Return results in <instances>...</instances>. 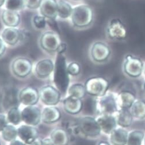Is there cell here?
<instances>
[{
  "label": "cell",
  "instance_id": "ee69618b",
  "mask_svg": "<svg viewBox=\"0 0 145 145\" xmlns=\"http://www.w3.org/2000/svg\"><path fill=\"white\" fill-rule=\"evenodd\" d=\"M143 72L144 73V75H145V64H144V66H143Z\"/></svg>",
  "mask_w": 145,
  "mask_h": 145
},
{
  "label": "cell",
  "instance_id": "8fae6325",
  "mask_svg": "<svg viewBox=\"0 0 145 145\" xmlns=\"http://www.w3.org/2000/svg\"><path fill=\"white\" fill-rule=\"evenodd\" d=\"M32 68V61L27 57H17L11 64V71L13 74L19 78H25L28 76L31 73Z\"/></svg>",
  "mask_w": 145,
  "mask_h": 145
},
{
  "label": "cell",
  "instance_id": "4316f807",
  "mask_svg": "<svg viewBox=\"0 0 145 145\" xmlns=\"http://www.w3.org/2000/svg\"><path fill=\"white\" fill-rule=\"evenodd\" d=\"M134 118L142 119L145 118V102L142 100L135 101L132 105L130 110Z\"/></svg>",
  "mask_w": 145,
  "mask_h": 145
},
{
  "label": "cell",
  "instance_id": "8d00e7d4",
  "mask_svg": "<svg viewBox=\"0 0 145 145\" xmlns=\"http://www.w3.org/2000/svg\"><path fill=\"white\" fill-rule=\"evenodd\" d=\"M7 50V44L3 41V40L0 37V57H1L5 53Z\"/></svg>",
  "mask_w": 145,
  "mask_h": 145
},
{
  "label": "cell",
  "instance_id": "7402d4cb",
  "mask_svg": "<svg viewBox=\"0 0 145 145\" xmlns=\"http://www.w3.org/2000/svg\"><path fill=\"white\" fill-rule=\"evenodd\" d=\"M128 135V131L124 128H116L110 134V142L112 145H126Z\"/></svg>",
  "mask_w": 145,
  "mask_h": 145
},
{
  "label": "cell",
  "instance_id": "603a6c76",
  "mask_svg": "<svg viewBox=\"0 0 145 145\" xmlns=\"http://www.w3.org/2000/svg\"><path fill=\"white\" fill-rule=\"evenodd\" d=\"M135 100V95L129 91H123L117 95V102L120 109L131 108Z\"/></svg>",
  "mask_w": 145,
  "mask_h": 145
},
{
  "label": "cell",
  "instance_id": "60d3db41",
  "mask_svg": "<svg viewBox=\"0 0 145 145\" xmlns=\"http://www.w3.org/2000/svg\"><path fill=\"white\" fill-rule=\"evenodd\" d=\"M98 145H110L109 143L106 141H101L99 142Z\"/></svg>",
  "mask_w": 145,
  "mask_h": 145
},
{
  "label": "cell",
  "instance_id": "7dc6e473",
  "mask_svg": "<svg viewBox=\"0 0 145 145\" xmlns=\"http://www.w3.org/2000/svg\"><path fill=\"white\" fill-rule=\"evenodd\" d=\"M0 145H1V143H0Z\"/></svg>",
  "mask_w": 145,
  "mask_h": 145
},
{
  "label": "cell",
  "instance_id": "7c38bea8",
  "mask_svg": "<svg viewBox=\"0 0 145 145\" xmlns=\"http://www.w3.org/2000/svg\"><path fill=\"white\" fill-rule=\"evenodd\" d=\"M21 115L22 121L30 126H36L42 120L41 110L35 105L26 106L21 111Z\"/></svg>",
  "mask_w": 145,
  "mask_h": 145
},
{
  "label": "cell",
  "instance_id": "9a60e30c",
  "mask_svg": "<svg viewBox=\"0 0 145 145\" xmlns=\"http://www.w3.org/2000/svg\"><path fill=\"white\" fill-rule=\"evenodd\" d=\"M54 69V63L52 60L44 59L39 61L35 67V74L40 79H45L49 77Z\"/></svg>",
  "mask_w": 145,
  "mask_h": 145
},
{
  "label": "cell",
  "instance_id": "7bdbcfd3",
  "mask_svg": "<svg viewBox=\"0 0 145 145\" xmlns=\"http://www.w3.org/2000/svg\"><path fill=\"white\" fill-rule=\"evenodd\" d=\"M6 0H0V8L4 6Z\"/></svg>",
  "mask_w": 145,
  "mask_h": 145
},
{
  "label": "cell",
  "instance_id": "e0dca14e",
  "mask_svg": "<svg viewBox=\"0 0 145 145\" xmlns=\"http://www.w3.org/2000/svg\"><path fill=\"white\" fill-rule=\"evenodd\" d=\"M96 119L100 125L102 131L106 134L110 135L117 128L116 118L113 115H100Z\"/></svg>",
  "mask_w": 145,
  "mask_h": 145
},
{
  "label": "cell",
  "instance_id": "277c9868",
  "mask_svg": "<svg viewBox=\"0 0 145 145\" xmlns=\"http://www.w3.org/2000/svg\"><path fill=\"white\" fill-rule=\"evenodd\" d=\"M127 29L122 20L119 18H113L109 20L106 28L108 39L115 41H123L127 37Z\"/></svg>",
  "mask_w": 145,
  "mask_h": 145
},
{
  "label": "cell",
  "instance_id": "5bb4252c",
  "mask_svg": "<svg viewBox=\"0 0 145 145\" xmlns=\"http://www.w3.org/2000/svg\"><path fill=\"white\" fill-rule=\"evenodd\" d=\"M18 137L23 142L30 145L38 138V129L32 126L22 125L17 128Z\"/></svg>",
  "mask_w": 145,
  "mask_h": 145
},
{
  "label": "cell",
  "instance_id": "f546056e",
  "mask_svg": "<svg viewBox=\"0 0 145 145\" xmlns=\"http://www.w3.org/2000/svg\"><path fill=\"white\" fill-rule=\"evenodd\" d=\"M1 136L3 139L8 142H11L16 139L18 137L17 129L15 126L8 124L1 131Z\"/></svg>",
  "mask_w": 145,
  "mask_h": 145
},
{
  "label": "cell",
  "instance_id": "83f0119b",
  "mask_svg": "<svg viewBox=\"0 0 145 145\" xmlns=\"http://www.w3.org/2000/svg\"><path fill=\"white\" fill-rule=\"evenodd\" d=\"M67 93L69 96L82 99L86 93L85 86L80 83H76L69 86Z\"/></svg>",
  "mask_w": 145,
  "mask_h": 145
},
{
  "label": "cell",
  "instance_id": "d590c367",
  "mask_svg": "<svg viewBox=\"0 0 145 145\" xmlns=\"http://www.w3.org/2000/svg\"><path fill=\"white\" fill-rule=\"evenodd\" d=\"M8 125L7 116L3 114H0V133Z\"/></svg>",
  "mask_w": 145,
  "mask_h": 145
},
{
  "label": "cell",
  "instance_id": "5b68a950",
  "mask_svg": "<svg viewBox=\"0 0 145 145\" xmlns=\"http://www.w3.org/2000/svg\"><path fill=\"white\" fill-rule=\"evenodd\" d=\"M84 86L87 93L100 98L108 92L109 82L103 77H92L86 80Z\"/></svg>",
  "mask_w": 145,
  "mask_h": 145
},
{
  "label": "cell",
  "instance_id": "3957f363",
  "mask_svg": "<svg viewBox=\"0 0 145 145\" xmlns=\"http://www.w3.org/2000/svg\"><path fill=\"white\" fill-rule=\"evenodd\" d=\"M96 110L100 115H113L120 110L117 102V95L107 92L99 98L96 103Z\"/></svg>",
  "mask_w": 145,
  "mask_h": 145
},
{
  "label": "cell",
  "instance_id": "836d02e7",
  "mask_svg": "<svg viewBox=\"0 0 145 145\" xmlns=\"http://www.w3.org/2000/svg\"><path fill=\"white\" fill-rule=\"evenodd\" d=\"M68 73L70 75L76 76L78 75L81 72V65L76 61H72L69 63L67 66Z\"/></svg>",
  "mask_w": 145,
  "mask_h": 145
},
{
  "label": "cell",
  "instance_id": "8992f818",
  "mask_svg": "<svg viewBox=\"0 0 145 145\" xmlns=\"http://www.w3.org/2000/svg\"><path fill=\"white\" fill-rule=\"evenodd\" d=\"M61 42L59 35L54 31H45L39 39V44L42 50L49 54L57 53Z\"/></svg>",
  "mask_w": 145,
  "mask_h": 145
},
{
  "label": "cell",
  "instance_id": "6da1fadb",
  "mask_svg": "<svg viewBox=\"0 0 145 145\" xmlns=\"http://www.w3.org/2000/svg\"><path fill=\"white\" fill-rule=\"evenodd\" d=\"M67 66L66 59L63 54H57L53 71V82L63 95L67 92L70 81Z\"/></svg>",
  "mask_w": 145,
  "mask_h": 145
},
{
  "label": "cell",
  "instance_id": "1f68e13d",
  "mask_svg": "<svg viewBox=\"0 0 145 145\" xmlns=\"http://www.w3.org/2000/svg\"><path fill=\"white\" fill-rule=\"evenodd\" d=\"M4 7L8 10L19 12L25 8V0H6Z\"/></svg>",
  "mask_w": 145,
  "mask_h": 145
},
{
  "label": "cell",
  "instance_id": "4fadbf2b",
  "mask_svg": "<svg viewBox=\"0 0 145 145\" xmlns=\"http://www.w3.org/2000/svg\"><path fill=\"white\" fill-rule=\"evenodd\" d=\"M39 100V93L37 89L32 87L22 88L18 94V101L24 106L35 105Z\"/></svg>",
  "mask_w": 145,
  "mask_h": 145
},
{
  "label": "cell",
  "instance_id": "d6986e66",
  "mask_svg": "<svg viewBox=\"0 0 145 145\" xmlns=\"http://www.w3.org/2000/svg\"><path fill=\"white\" fill-rule=\"evenodd\" d=\"M63 107L67 113L71 115H76L82 110L83 102L80 99L69 95L63 101Z\"/></svg>",
  "mask_w": 145,
  "mask_h": 145
},
{
  "label": "cell",
  "instance_id": "44dd1931",
  "mask_svg": "<svg viewBox=\"0 0 145 145\" xmlns=\"http://www.w3.org/2000/svg\"><path fill=\"white\" fill-rule=\"evenodd\" d=\"M61 118L60 110L54 106H47L42 112V120L44 123L52 124L57 122Z\"/></svg>",
  "mask_w": 145,
  "mask_h": 145
},
{
  "label": "cell",
  "instance_id": "2e32d148",
  "mask_svg": "<svg viewBox=\"0 0 145 145\" xmlns=\"http://www.w3.org/2000/svg\"><path fill=\"white\" fill-rule=\"evenodd\" d=\"M39 12L47 20H56L58 17V1L57 0H43Z\"/></svg>",
  "mask_w": 145,
  "mask_h": 145
},
{
  "label": "cell",
  "instance_id": "f1b7e54d",
  "mask_svg": "<svg viewBox=\"0 0 145 145\" xmlns=\"http://www.w3.org/2000/svg\"><path fill=\"white\" fill-rule=\"evenodd\" d=\"M7 118L8 123L14 126L18 125L22 121L21 111L17 107H13L9 110Z\"/></svg>",
  "mask_w": 145,
  "mask_h": 145
},
{
  "label": "cell",
  "instance_id": "f6af8a7d",
  "mask_svg": "<svg viewBox=\"0 0 145 145\" xmlns=\"http://www.w3.org/2000/svg\"><path fill=\"white\" fill-rule=\"evenodd\" d=\"M143 88H144V91H145V82H144V85H143Z\"/></svg>",
  "mask_w": 145,
  "mask_h": 145
},
{
  "label": "cell",
  "instance_id": "52a82bcc",
  "mask_svg": "<svg viewBox=\"0 0 145 145\" xmlns=\"http://www.w3.org/2000/svg\"><path fill=\"white\" fill-rule=\"evenodd\" d=\"M78 128L85 136L90 138L98 137L102 132L98 120L90 116H84L79 119Z\"/></svg>",
  "mask_w": 145,
  "mask_h": 145
},
{
  "label": "cell",
  "instance_id": "74e56055",
  "mask_svg": "<svg viewBox=\"0 0 145 145\" xmlns=\"http://www.w3.org/2000/svg\"><path fill=\"white\" fill-rule=\"evenodd\" d=\"M67 48V46L66 43L62 42L58 48L57 54H63L66 51Z\"/></svg>",
  "mask_w": 145,
  "mask_h": 145
},
{
  "label": "cell",
  "instance_id": "9c48e42d",
  "mask_svg": "<svg viewBox=\"0 0 145 145\" xmlns=\"http://www.w3.org/2000/svg\"><path fill=\"white\" fill-rule=\"evenodd\" d=\"M143 66L142 60L138 57L127 55L125 57L123 64V71L131 78H136L140 76L143 72Z\"/></svg>",
  "mask_w": 145,
  "mask_h": 145
},
{
  "label": "cell",
  "instance_id": "ab89813d",
  "mask_svg": "<svg viewBox=\"0 0 145 145\" xmlns=\"http://www.w3.org/2000/svg\"><path fill=\"white\" fill-rule=\"evenodd\" d=\"M9 145H27L24 142H23L21 140H18V139H15L12 142H10Z\"/></svg>",
  "mask_w": 145,
  "mask_h": 145
},
{
  "label": "cell",
  "instance_id": "cb8c5ba5",
  "mask_svg": "<svg viewBox=\"0 0 145 145\" xmlns=\"http://www.w3.org/2000/svg\"><path fill=\"white\" fill-rule=\"evenodd\" d=\"M116 118L117 124L119 126L123 128H127L132 125L134 117L129 109L121 108L117 112V115Z\"/></svg>",
  "mask_w": 145,
  "mask_h": 145
},
{
  "label": "cell",
  "instance_id": "4dcf8cb0",
  "mask_svg": "<svg viewBox=\"0 0 145 145\" xmlns=\"http://www.w3.org/2000/svg\"><path fill=\"white\" fill-rule=\"evenodd\" d=\"M144 134L140 130H134L129 133L126 145H142Z\"/></svg>",
  "mask_w": 145,
  "mask_h": 145
},
{
  "label": "cell",
  "instance_id": "e575fe53",
  "mask_svg": "<svg viewBox=\"0 0 145 145\" xmlns=\"http://www.w3.org/2000/svg\"><path fill=\"white\" fill-rule=\"evenodd\" d=\"M43 0H25L26 7L31 10L39 9Z\"/></svg>",
  "mask_w": 145,
  "mask_h": 145
},
{
  "label": "cell",
  "instance_id": "7a4b0ae2",
  "mask_svg": "<svg viewBox=\"0 0 145 145\" xmlns=\"http://www.w3.org/2000/svg\"><path fill=\"white\" fill-rule=\"evenodd\" d=\"M70 20L74 28L80 29L87 28L93 22V10L87 4L77 5L72 9Z\"/></svg>",
  "mask_w": 145,
  "mask_h": 145
},
{
  "label": "cell",
  "instance_id": "b9f144b4",
  "mask_svg": "<svg viewBox=\"0 0 145 145\" xmlns=\"http://www.w3.org/2000/svg\"><path fill=\"white\" fill-rule=\"evenodd\" d=\"M30 145H40V140H36Z\"/></svg>",
  "mask_w": 145,
  "mask_h": 145
},
{
  "label": "cell",
  "instance_id": "484cf974",
  "mask_svg": "<svg viewBox=\"0 0 145 145\" xmlns=\"http://www.w3.org/2000/svg\"><path fill=\"white\" fill-rule=\"evenodd\" d=\"M72 9L73 8L69 3L59 0L58 1V17L63 20L70 18Z\"/></svg>",
  "mask_w": 145,
  "mask_h": 145
},
{
  "label": "cell",
  "instance_id": "bcb514c9",
  "mask_svg": "<svg viewBox=\"0 0 145 145\" xmlns=\"http://www.w3.org/2000/svg\"><path fill=\"white\" fill-rule=\"evenodd\" d=\"M143 142H144V145H145V136H144V138L143 139Z\"/></svg>",
  "mask_w": 145,
  "mask_h": 145
},
{
  "label": "cell",
  "instance_id": "f35d334b",
  "mask_svg": "<svg viewBox=\"0 0 145 145\" xmlns=\"http://www.w3.org/2000/svg\"><path fill=\"white\" fill-rule=\"evenodd\" d=\"M40 145H56L55 143L50 138H45L40 140Z\"/></svg>",
  "mask_w": 145,
  "mask_h": 145
},
{
  "label": "cell",
  "instance_id": "ba28073f",
  "mask_svg": "<svg viewBox=\"0 0 145 145\" xmlns=\"http://www.w3.org/2000/svg\"><path fill=\"white\" fill-rule=\"evenodd\" d=\"M111 54L109 46L104 41H96L90 48V56L96 63H104L107 61Z\"/></svg>",
  "mask_w": 145,
  "mask_h": 145
},
{
  "label": "cell",
  "instance_id": "ac0fdd59",
  "mask_svg": "<svg viewBox=\"0 0 145 145\" xmlns=\"http://www.w3.org/2000/svg\"><path fill=\"white\" fill-rule=\"evenodd\" d=\"M1 37L7 45L14 46L21 40V33L16 28L6 27L1 32Z\"/></svg>",
  "mask_w": 145,
  "mask_h": 145
},
{
  "label": "cell",
  "instance_id": "c3c4849f",
  "mask_svg": "<svg viewBox=\"0 0 145 145\" xmlns=\"http://www.w3.org/2000/svg\"><path fill=\"white\" fill-rule=\"evenodd\" d=\"M76 1H78V0H76Z\"/></svg>",
  "mask_w": 145,
  "mask_h": 145
},
{
  "label": "cell",
  "instance_id": "30bf717a",
  "mask_svg": "<svg viewBox=\"0 0 145 145\" xmlns=\"http://www.w3.org/2000/svg\"><path fill=\"white\" fill-rule=\"evenodd\" d=\"M39 99L47 106H55L60 102L61 93L55 87L51 85L43 86L39 91Z\"/></svg>",
  "mask_w": 145,
  "mask_h": 145
},
{
  "label": "cell",
  "instance_id": "d4e9b609",
  "mask_svg": "<svg viewBox=\"0 0 145 145\" xmlns=\"http://www.w3.org/2000/svg\"><path fill=\"white\" fill-rule=\"evenodd\" d=\"M50 138L56 145H67L69 143V136L66 131L58 128L53 130L50 134Z\"/></svg>",
  "mask_w": 145,
  "mask_h": 145
},
{
  "label": "cell",
  "instance_id": "ffe728a7",
  "mask_svg": "<svg viewBox=\"0 0 145 145\" xmlns=\"http://www.w3.org/2000/svg\"><path fill=\"white\" fill-rule=\"evenodd\" d=\"M1 19L7 27H17L21 22V17L18 12L4 9L1 14Z\"/></svg>",
  "mask_w": 145,
  "mask_h": 145
},
{
  "label": "cell",
  "instance_id": "d6a6232c",
  "mask_svg": "<svg viewBox=\"0 0 145 145\" xmlns=\"http://www.w3.org/2000/svg\"><path fill=\"white\" fill-rule=\"evenodd\" d=\"M35 28L38 30L44 29L47 25V19L41 14H35L32 20Z\"/></svg>",
  "mask_w": 145,
  "mask_h": 145
}]
</instances>
